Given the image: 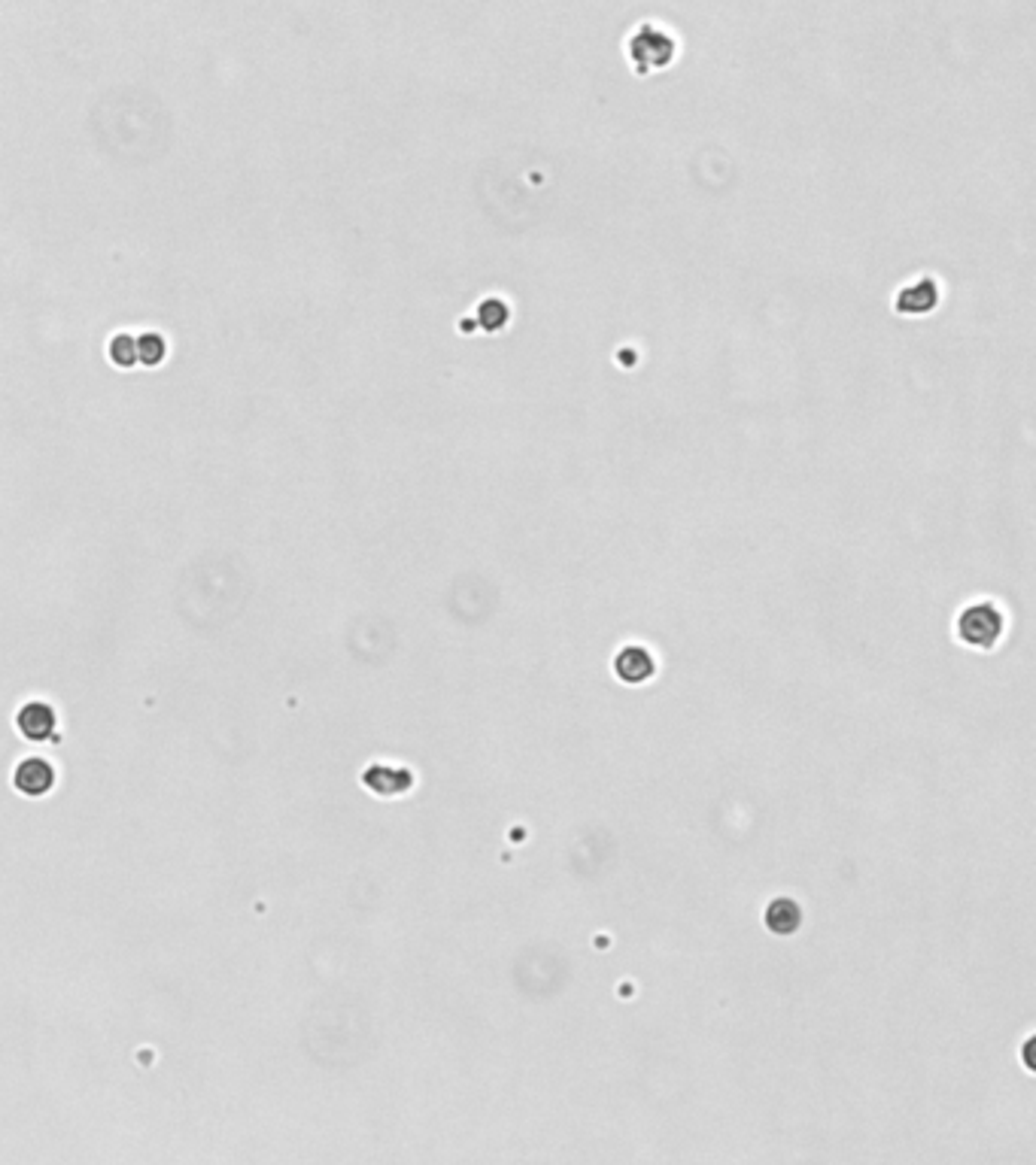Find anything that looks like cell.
I'll list each match as a JSON object with an SVG mask.
<instances>
[{
	"instance_id": "6da1fadb",
	"label": "cell",
	"mask_w": 1036,
	"mask_h": 1165,
	"mask_svg": "<svg viewBox=\"0 0 1036 1165\" xmlns=\"http://www.w3.org/2000/svg\"><path fill=\"white\" fill-rule=\"evenodd\" d=\"M626 58L638 76H650L678 58V37L662 22H638L626 37Z\"/></svg>"
},
{
	"instance_id": "7a4b0ae2",
	"label": "cell",
	"mask_w": 1036,
	"mask_h": 1165,
	"mask_svg": "<svg viewBox=\"0 0 1036 1165\" xmlns=\"http://www.w3.org/2000/svg\"><path fill=\"white\" fill-rule=\"evenodd\" d=\"M957 641L973 650H994L1006 632V613L994 601H973L957 613Z\"/></svg>"
},
{
	"instance_id": "3957f363",
	"label": "cell",
	"mask_w": 1036,
	"mask_h": 1165,
	"mask_svg": "<svg viewBox=\"0 0 1036 1165\" xmlns=\"http://www.w3.org/2000/svg\"><path fill=\"white\" fill-rule=\"evenodd\" d=\"M939 297H942L939 283L933 277H918V280H909L906 286L897 289L894 309L900 316H927L939 306Z\"/></svg>"
},
{
	"instance_id": "277c9868",
	"label": "cell",
	"mask_w": 1036,
	"mask_h": 1165,
	"mask_svg": "<svg viewBox=\"0 0 1036 1165\" xmlns=\"http://www.w3.org/2000/svg\"><path fill=\"white\" fill-rule=\"evenodd\" d=\"M653 668H656L653 665V653L647 647H641V644H629V647L617 650V656H614V674L623 683H632V686L650 680Z\"/></svg>"
},
{
	"instance_id": "5b68a950",
	"label": "cell",
	"mask_w": 1036,
	"mask_h": 1165,
	"mask_svg": "<svg viewBox=\"0 0 1036 1165\" xmlns=\"http://www.w3.org/2000/svg\"><path fill=\"white\" fill-rule=\"evenodd\" d=\"M55 784V771L43 759H25L16 768V790L25 796H46Z\"/></svg>"
},
{
	"instance_id": "8992f818",
	"label": "cell",
	"mask_w": 1036,
	"mask_h": 1165,
	"mask_svg": "<svg viewBox=\"0 0 1036 1165\" xmlns=\"http://www.w3.org/2000/svg\"><path fill=\"white\" fill-rule=\"evenodd\" d=\"M19 723V732L28 738V741H49L55 735V711L43 702H31L19 711L16 717Z\"/></svg>"
},
{
	"instance_id": "52a82bcc",
	"label": "cell",
	"mask_w": 1036,
	"mask_h": 1165,
	"mask_svg": "<svg viewBox=\"0 0 1036 1165\" xmlns=\"http://www.w3.org/2000/svg\"><path fill=\"white\" fill-rule=\"evenodd\" d=\"M362 781H365L368 790H375L378 796H399V793L411 790V771L378 765V768H368Z\"/></svg>"
},
{
	"instance_id": "ba28073f",
	"label": "cell",
	"mask_w": 1036,
	"mask_h": 1165,
	"mask_svg": "<svg viewBox=\"0 0 1036 1165\" xmlns=\"http://www.w3.org/2000/svg\"><path fill=\"white\" fill-rule=\"evenodd\" d=\"M766 928L769 931H775V935H790V931H796L799 928V922H802V910H799V904L793 901V898H775L769 907H766Z\"/></svg>"
},
{
	"instance_id": "9c48e42d",
	"label": "cell",
	"mask_w": 1036,
	"mask_h": 1165,
	"mask_svg": "<svg viewBox=\"0 0 1036 1165\" xmlns=\"http://www.w3.org/2000/svg\"><path fill=\"white\" fill-rule=\"evenodd\" d=\"M508 319H511V306H508V300L505 297H496V294H490V297H484L481 300V306H478V325L484 328V331H502L505 325H508Z\"/></svg>"
},
{
	"instance_id": "30bf717a",
	"label": "cell",
	"mask_w": 1036,
	"mask_h": 1165,
	"mask_svg": "<svg viewBox=\"0 0 1036 1165\" xmlns=\"http://www.w3.org/2000/svg\"><path fill=\"white\" fill-rule=\"evenodd\" d=\"M137 358L140 361H146V364H159L162 358H165V352H168V343H165V337L162 334H140L137 340Z\"/></svg>"
},
{
	"instance_id": "8fae6325",
	"label": "cell",
	"mask_w": 1036,
	"mask_h": 1165,
	"mask_svg": "<svg viewBox=\"0 0 1036 1165\" xmlns=\"http://www.w3.org/2000/svg\"><path fill=\"white\" fill-rule=\"evenodd\" d=\"M110 355H113V361L122 364V367L134 364V358H137V343H134V337H131V334H116L113 343H110Z\"/></svg>"
}]
</instances>
